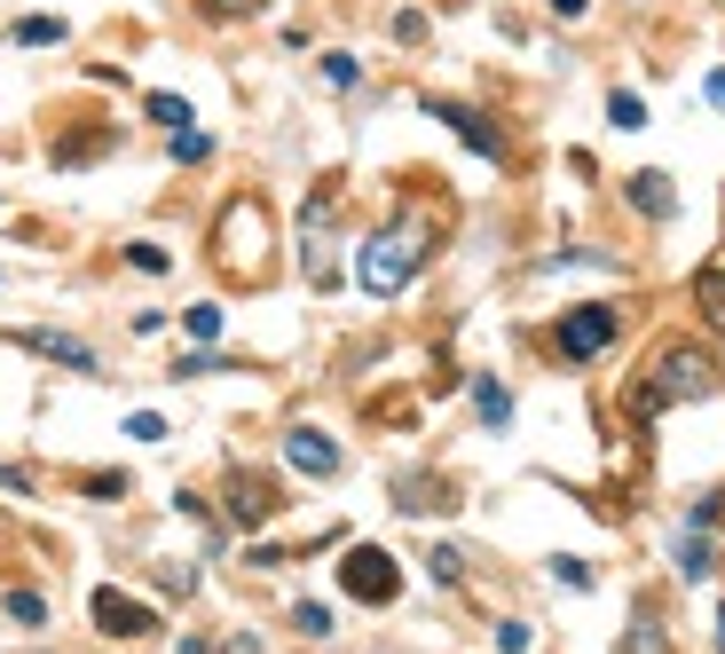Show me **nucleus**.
Listing matches in <instances>:
<instances>
[{
	"instance_id": "1",
	"label": "nucleus",
	"mask_w": 725,
	"mask_h": 654,
	"mask_svg": "<svg viewBox=\"0 0 725 654\" xmlns=\"http://www.w3.org/2000/svg\"><path fill=\"white\" fill-rule=\"evenodd\" d=\"M702 395H717V355H710V347H695V340H671V347L639 371L631 418L647 427V418H663L671 403H702Z\"/></svg>"
},
{
	"instance_id": "2",
	"label": "nucleus",
	"mask_w": 725,
	"mask_h": 654,
	"mask_svg": "<svg viewBox=\"0 0 725 654\" xmlns=\"http://www.w3.org/2000/svg\"><path fill=\"white\" fill-rule=\"evenodd\" d=\"M426 245H434V221L426 213H403V221H386L371 245H362V260H355V284L371 292V300H394L418 269H426Z\"/></svg>"
},
{
	"instance_id": "3",
	"label": "nucleus",
	"mask_w": 725,
	"mask_h": 654,
	"mask_svg": "<svg viewBox=\"0 0 725 654\" xmlns=\"http://www.w3.org/2000/svg\"><path fill=\"white\" fill-rule=\"evenodd\" d=\"M615 332H623V308L615 300H583V308H568L552 323V347L568 355V363H591V355L615 347Z\"/></svg>"
},
{
	"instance_id": "4",
	"label": "nucleus",
	"mask_w": 725,
	"mask_h": 654,
	"mask_svg": "<svg viewBox=\"0 0 725 654\" xmlns=\"http://www.w3.org/2000/svg\"><path fill=\"white\" fill-rule=\"evenodd\" d=\"M260 252H269V213H260V198H237L221 213V260L237 276H260Z\"/></svg>"
},
{
	"instance_id": "5",
	"label": "nucleus",
	"mask_w": 725,
	"mask_h": 654,
	"mask_svg": "<svg viewBox=\"0 0 725 654\" xmlns=\"http://www.w3.org/2000/svg\"><path fill=\"white\" fill-rule=\"evenodd\" d=\"M340 592H347V600H362V607H386L394 592H403V568H394L379 544H355L347 560H340Z\"/></svg>"
},
{
	"instance_id": "6",
	"label": "nucleus",
	"mask_w": 725,
	"mask_h": 654,
	"mask_svg": "<svg viewBox=\"0 0 725 654\" xmlns=\"http://www.w3.org/2000/svg\"><path fill=\"white\" fill-rule=\"evenodd\" d=\"M426 111H434V119H442V126H450V135L466 143V150H481L489 166H505V135H497V126H489L481 111H466V103H442V95H434Z\"/></svg>"
},
{
	"instance_id": "7",
	"label": "nucleus",
	"mask_w": 725,
	"mask_h": 654,
	"mask_svg": "<svg viewBox=\"0 0 725 654\" xmlns=\"http://www.w3.org/2000/svg\"><path fill=\"white\" fill-rule=\"evenodd\" d=\"M95 624H103L111 639H143V631H158V615L143 600H126L119 583H103V592H95Z\"/></svg>"
},
{
	"instance_id": "8",
	"label": "nucleus",
	"mask_w": 725,
	"mask_h": 654,
	"mask_svg": "<svg viewBox=\"0 0 725 654\" xmlns=\"http://www.w3.org/2000/svg\"><path fill=\"white\" fill-rule=\"evenodd\" d=\"M284 457H292L300 473H316V481H332V473H340V442H332V434H316V427H292V434H284Z\"/></svg>"
},
{
	"instance_id": "9",
	"label": "nucleus",
	"mask_w": 725,
	"mask_h": 654,
	"mask_svg": "<svg viewBox=\"0 0 725 654\" xmlns=\"http://www.w3.org/2000/svg\"><path fill=\"white\" fill-rule=\"evenodd\" d=\"M269 513H277L269 481H253V473H237V481H229V520H237V529H260Z\"/></svg>"
},
{
	"instance_id": "10",
	"label": "nucleus",
	"mask_w": 725,
	"mask_h": 654,
	"mask_svg": "<svg viewBox=\"0 0 725 654\" xmlns=\"http://www.w3.org/2000/svg\"><path fill=\"white\" fill-rule=\"evenodd\" d=\"M24 347H32V355H48V363H72V371H95V347H79V340H63V332H24Z\"/></svg>"
},
{
	"instance_id": "11",
	"label": "nucleus",
	"mask_w": 725,
	"mask_h": 654,
	"mask_svg": "<svg viewBox=\"0 0 725 654\" xmlns=\"http://www.w3.org/2000/svg\"><path fill=\"white\" fill-rule=\"evenodd\" d=\"M631 206H639V213H654V221H671V213H678L671 174H631Z\"/></svg>"
},
{
	"instance_id": "12",
	"label": "nucleus",
	"mask_w": 725,
	"mask_h": 654,
	"mask_svg": "<svg viewBox=\"0 0 725 654\" xmlns=\"http://www.w3.org/2000/svg\"><path fill=\"white\" fill-rule=\"evenodd\" d=\"M695 308L725 332V269H695Z\"/></svg>"
},
{
	"instance_id": "13",
	"label": "nucleus",
	"mask_w": 725,
	"mask_h": 654,
	"mask_svg": "<svg viewBox=\"0 0 725 654\" xmlns=\"http://www.w3.org/2000/svg\"><path fill=\"white\" fill-rule=\"evenodd\" d=\"M623 654H671V639H663V624H654V615H647V607L631 615V639H623Z\"/></svg>"
},
{
	"instance_id": "14",
	"label": "nucleus",
	"mask_w": 725,
	"mask_h": 654,
	"mask_svg": "<svg viewBox=\"0 0 725 654\" xmlns=\"http://www.w3.org/2000/svg\"><path fill=\"white\" fill-rule=\"evenodd\" d=\"M474 410L489 418V427H505V418H513V395H505L497 379H474Z\"/></svg>"
},
{
	"instance_id": "15",
	"label": "nucleus",
	"mask_w": 725,
	"mask_h": 654,
	"mask_svg": "<svg viewBox=\"0 0 725 654\" xmlns=\"http://www.w3.org/2000/svg\"><path fill=\"white\" fill-rule=\"evenodd\" d=\"M678 576H686V583H702V576H710V544H702V529H686V536H678Z\"/></svg>"
},
{
	"instance_id": "16",
	"label": "nucleus",
	"mask_w": 725,
	"mask_h": 654,
	"mask_svg": "<svg viewBox=\"0 0 725 654\" xmlns=\"http://www.w3.org/2000/svg\"><path fill=\"white\" fill-rule=\"evenodd\" d=\"M9 40H16V48H56V40H63V24H56V16H24Z\"/></svg>"
},
{
	"instance_id": "17",
	"label": "nucleus",
	"mask_w": 725,
	"mask_h": 654,
	"mask_svg": "<svg viewBox=\"0 0 725 654\" xmlns=\"http://www.w3.org/2000/svg\"><path fill=\"white\" fill-rule=\"evenodd\" d=\"M607 119L623 126V135H631V126H647V103H639L631 87H615V95H607Z\"/></svg>"
},
{
	"instance_id": "18",
	"label": "nucleus",
	"mask_w": 725,
	"mask_h": 654,
	"mask_svg": "<svg viewBox=\"0 0 725 654\" xmlns=\"http://www.w3.org/2000/svg\"><path fill=\"white\" fill-rule=\"evenodd\" d=\"M292 624H300L308 639H332V607H323V600H300V607H292Z\"/></svg>"
},
{
	"instance_id": "19",
	"label": "nucleus",
	"mask_w": 725,
	"mask_h": 654,
	"mask_svg": "<svg viewBox=\"0 0 725 654\" xmlns=\"http://www.w3.org/2000/svg\"><path fill=\"white\" fill-rule=\"evenodd\" d=\"M126 260H135L143 276H167V269H174V252H167V245H150V237H143V245H126Z\"/></svg>"
},
{
	"instance_id": "20",
	"label": "nucleus",
	"mask_w": 725,
	"mask_h": 654,
	"mask_svg": "<svg viewBox=\"0 0 725 654\" xmlns=\"http://www.w3.org/2000/svg\"><path fill=\"white\" fill-rule=\"evenodd\" d=\"M158 126H174V135H182V126H189V103H182V95H150V103H143Z\"/></svg>"
},
{
	"instance_id": "21",
	"label": "nucleus",
	"mask_w": 725,
	"mask_h": 654,
	"mask_svg": "<svg viewBox=\"0 0 725 654\" xmlns=\"http://www.w3.org/2000/svg\"><path fill=\"white\" fill-rule=\"evenodd\" d=\"M552 583H560V592H591V568H583V560H568V552H560V560H552Z\"/></svg>"
},
{
	"instance_id": "22",
	"label": "nucleus",
	"mask_w": 725,
	"mask_h": 654,
	"mask_svg": "<svg viewBox=\"0 0 725 654\" xmlns=\"http://www.w3.org/2000/svg\"><path fill=\"white\" fill-rule=\"evenodd\" d=\"M182 323H189V340H221V308H213V300H197Z\"/></svg>"
},
{
	"instance_id": "23",
	"label": "nucleus",
	"mask_w": 725,
	"mask_h": 654,
	"mask_svg": "<svg viewBox=\"0 0 725 654\" xmlns=\"http://www.w3.org/2000/svg\"><path fill=\"white\" fill-rule=\"evenodd\" d=\"M174 158H182V166H197V158H213V135H197V126H182V135H174Z\"/></svg>"
},
{
	"instance_id": "24",
	"label": "nucleus",
	"mask_w": 725,
	"mask_h": 654,
	"mask_svg": "<svg viewBox=\"0 0 725 654\" xmlns=\"http://www.w3.org/2000/svg\"><path fill=\"white\" fill-rule=\"evenodd\" d=\"M9 615L16 624H48V600L40 592H9Z\"/></svg>"
},
{
	"instance_id": "25",
	"label": "nucleus",
	"mask_w": 725,
	"mask_h": 654,
	"mask_svg": "<svg viewBox=\"0 0 725 654\" xmlns=\"http://www.w3.org/2000/svg\"><path fill=\"white\" fill-rule=\"evenodd\" d=\"M126 434H135V442H167V418H158V410H135V418H126Z\"/></svg>"
},
{
	"instance_id": "26",
	"label": "nucleus",
	"mask_w": 725,
	"mask_h": 654,
	"mask_svg": "<svg viewBox=\"0 0 725 654\" xmlns=\"http://www.w3.org/2000/svg\"><path fill=\"white\" fill-rule=\"evenodd\" d=\"M323 79H332V87H355L362 63H355V55H323Z\"/></svg>"
},
{
	"instance_id": "27",
	"label": "nucleus",
	"mask_w": 725,
	"mask_h": 654,
	"mask_svg": "<svg viewBox=\"0 0 725 654\" xmlns=\"http://www.w3.org/2000/svg\"><path fill=\"white\" fill-rule=\"evenodd\" d=\"M529 639H537L529 624H497V654H529Z\"/></svg>"
},
{
	"instance_id": "28",
	"label": "nucleus",
	"mask_w": 725,
	"mask_h": 654,
	"mask_svg": "<svg viewBox=\"0 0 725 654\" xmlns=\"http://www.w3.org/2000/svg\"><path fill=\"white\" fill-rule=\"evenodd\" d=\"M426 568H434V583H457V576H466V560H457L450 544H442V552H434V560H426Z\"/></svg>"
},
{
	"instance_id": "29",
	"label": "nucleus",
	"mask_w": 725,
	"mask_h": 654,
	"mask_svg": "<svg viewBox=\"0 0 725 654\" xmlns=\"http://www.w3.org/2000/svg\"><path fill=\"white\" fill-rule=\"evenodd\" d=\"M702 95H710V103H717V111H725V63H717V72H710V79H702Z\"/></svg>"
},
{
	"instance_id": "30",
	"label": "nucleus",
	"mask_w": 725,
	"mask_h": 654,
	"mask_svg": "<svg viewBox=\"0 0 725 654\" xmlns=\"http://www.w3.org/2000/svg\"><path fill=\"white\" fill-rule=\"evenodd\" d=\"M583 9H591V0H552V16H560V24H576Z\"/></svg>"
},
{
	"instance_id": "31",
	"label": "nucleus",
	"mask_w": 725,
	"mask_h": 654,
	"mask_svg": "<svg viewBox=\"0 0 725 654\" xmlns=\"http://www.w3.org/2000/svg\"><path fill=\"white\" fill-rule=\"evenodd\" d=\"M206 9H221V16H245V9H253V0H206Z\"/></svg>"
},
{
	"instance_id": "32",
	"label": "nucleus",
	"mask_w": 725,
	"mask_h": 654,
	"mask_svg": "<svg viewBox=\"0 0 725 654\" xmlns=\"http://www.w3.org/2000/svg\"><path fill=\"white\" fill-rule=\"evenodd\" d=\"M229 654H260V639H229Z\"/></svg>"
},
{
	"instance_id": "33",
	"label": "nucleus",
	"mask_w": 725,
	"mask_h": 654,
	"mask_svg": "<svg viewBox=\"0 0 725 654\" xmlns=\"http://www.w3.org/2000/svg\"><path fill=\"white\" fill-rule=\"evenodd\" d=\"M710 639H717V654H725V607H717V631H710Z\"/></svg>"
}]
</instances>
